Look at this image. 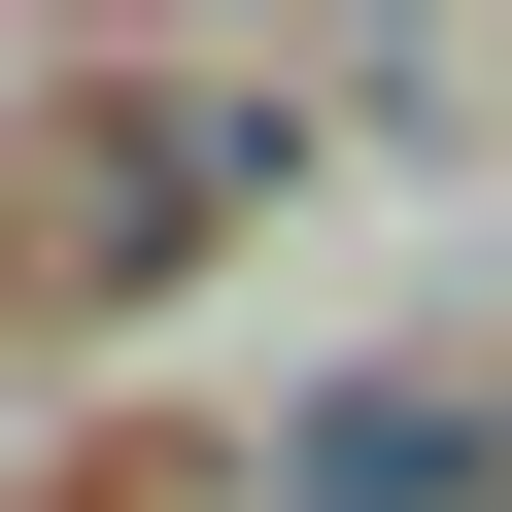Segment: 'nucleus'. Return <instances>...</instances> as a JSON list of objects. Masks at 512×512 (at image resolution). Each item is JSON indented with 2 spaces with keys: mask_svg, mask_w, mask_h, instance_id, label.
<instances>
[{
  "mask_svg": "<svg viewBox=\"0 0 512 512\" xmlns=\"http://www.w3.org/2000/svg\"><path fill=\"white\" fill-rule=\"evenodd\" d=\"M308 512H478V410H308Z\"/></svg>",
  "mask_w": 512,
  "mask_h": 512,
  "instance_id": "1",
  "label": "nucleus"
}]
</instances>
